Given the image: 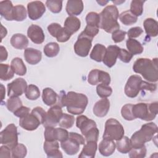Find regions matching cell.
I'll return each instance as SVG.
<instances>
[{"mask_svg":"<svg viewBox=\"0 0 158 158\" xmlns=\"http://www.w3.org/2000/svg\"><path fill=\"white\" fill-rule=\"evenodd\" d=\"M135 73L141 74L148 81L155 83L158 80L157 58L152 60L149 58H139L133 65Z\"/></svg>","mask_w":158,"mask_h":158,"instance_id":"cell-1","label":"cell"},{"mask_svg":"<svg viewBox=\"0 0 158 158\" xmlns=\"http://www.w3.org/2000/svg\"><path fill=\"white\" fill-rule=\"evenodd\" d=\"M118 16V10L115 6H106L99 14V28L109 33L119 30L120 25L117 22Z\"/></svg>","mask_w":158,"mask_h":158,"instance_id":"cell-2","label":"cell"},{"mask_svg":"<svg viewBox=\"0 0 158 158\" xmlns=\"http://www.w3.org/2000/svg\"><path fill=\"white\" fill-rule=\"evenodd\" d=\"M88 103V99L86 95L74 91H69L65 94L63 101L64 107L66 106L67 112L73 115L82 114Z\"/></svg>","mask_w":158,"mask_h":158,"instance_id":"cell-3","label":"cell"},{"mask_svg":"<svg viewBox=\"0 0 158 158\" xmlns=\"http://www.w3.org/2000/svg\"><path fill=\"white\" fill-rule=\"evenodd\" d=\"M158 128L156 123L149 122L143 125L138 131H135L130 139L132 148H140L146 142L150 141L157 133Z\"/></svg>","mask_w":158,"mask_h":158,"instance_id":"cell-4","label":"cell"},{"mask_svg":"<svg viewBox=\"0 0 158 158\" xmlns=\"http://www.w3.org/2000/svg\"><path fill=\"white\" fill-rule=\"evenodd\" d=\"M84 137L75 132H70L69 138L60 142V146L64 151L68 155H75L78 152L80 145L85 144Z\"/></svg>","mask_w":158,"mask_h":158,"instance_id":"cell-5","label":"cell"},{"mask_svg":"<svg viewBox=\"0 0 158 158\" xmlns=\"http://www.w3.org/2000/svg\"><path fill=\"white\" fill-rule=\"evenodd\" d=\"M124 128L116 119L110 118L106 120L102 138L110 140H118L124 136Z\"/></svg>","mask_w":158,"mask_h":158,"instance_id":"cell-6","label":"cell"},{"mask_svg":"<svg viewBox=\"0 0 158 158\" xmlns=\"http://www.w3.org/2000/svg\"><path fill=\"white\" fill-rule=\"evenodd\" d=\"M0 143L11 149L18 144L17 128L14 123L8 125L0 133Z\"/></svg>","mask_w":158,"mask_h":158,"instance_id":"cell-7","label":"cell"},{"mask_svg":"<svg viewBox=\"0 0 158 158\" xmlns=\"http://www.w3.org/2000/svg\"><path fill=\"white\" fill-rule=\"evenodd\" d=\"M144 81L139 75H131L125 86L124 91L126 96L131 98L136 97L140 91L143 90Z\"/></svg>","mask_w":158,"mask_h":158,"instance_id":"cell-8","label":"cell"},{"mask_svg":"<svg viewBox=\"0 0 158 158\" xmlns=\"http://www.w3.org/2000/svg\"><path fill=\"white\" fill-rule=\"evenodd\" d=\"M93 39L81 33L74 44V51L76 54L80 57H86L92 46Z\"/></svg>","mask_w":158,"mask_h":158,"instance_id":"cell-9","label":"cell"},{"mask_svg":"<svg viewBox=\"0 0 158 158\" xmlns=\"http://www.w3.org/2000/svg\"><path fill=\"white\" fill-rule=\"evenodd\" d=\"M132 113L135 118H138L145 121H151L156 117V115L151 112L149 104L144 102H139L133 105Z\"/></svg>","mask_w":158,"mask_h":158,"instance_id":"cell-10","label":"cell"},{"mask_svg":"<svg viewBox=\"0 0 158 158\" xmlns=\"http://www.w3.org/2000/svg\"><path fill=\"white\" fill-rule=\"evenodd\" d=\"M69 133L63 128L53 127H45L44 136L46 141H59L62 142L69 138Z\"/></svg>","mask_w":158,"mask_h":158,"instance_id":"cell-11","label":"cell"},{"mask_svg":"<svg viewBox=\"0 0 158 158\" xmlns=\"http://www.w3.org/2000/svg\"><path fill=\"white\" fill-rule=\"evenodd\" d=\"M62 114L63 112L62 110V107L56 104L54 105L51 108H49L46 112V119L43 124V126L44 127H55L56 126H57V125H58Z\"/></svg>","mask_w":158,"mask_h":158,"instance_id":"cell-12","label":"cell"},{"mask_svg":"<svg viewBox=\"0 0 158 158\" xmlns=\"http://www.w3.org/2000/svg\"><path fill=\"white\" fill-rule=\"evenodd\" d=\"M27 87V81L22 78H17L7 84V96L9 97H19L25 93Z\"/></svg>","mask_w":158,"mask_h":158,"instance_id":"cell-13","label":"cell"},{"mask_svg":"<svg viewBox=\"0 0 158 158\" xmlns=\"http://www.w3.org/2000/svg\"><path fill=\"white\" fill-rule=\"evenodd\" d=\"M88 82L91 85L103 83L109 85L110 83V75L105 72L98 69L91 70L88 76Z\"/></svg>","mask_w":158,"mask_h":158,"instance_id":"cell-14","label":"cell"},{"mask_svg":"<svg viewBox=\"0 0 158 158\" xmlns=\"http://www.w3.org/2000/svg\"><path fill=\"white\" fill-rule=\"evenodd\" d=\"M45 11V5L41 1H31L27 4L28 15L29 18L32 20H36L41 18Z\"/></svg>","mask_w":158,"mask_h":158,"instance_id":"cell-15","label":"cell"},{"mask_svg":"<svg viewBox=\"0 0 158 158\" xmlns=\"http://www.w3.org/2000/svg\"><path fill=\"white\" fill-rule=\"evenodd\" d=\"M41 124L42 123L40 120L31 112L19 120V125L24 130L28 131L36 130Z\"/></svg>","mask_w":158,"mask_h":158,"instance_id":"cell-16","label":"cell"},{"mask_svg":"<svg viewBox=\"0 0 158 158\" xmlns=\"http://www.w3.org/2000/svg\"><path fill=\"white\" fill-rule=\"evenodd\" d=\"M119 50L120 48L116 45H110L106 48L102 62L107 67L110 68L115 64Z\"/></svg>","mask_w":158,"mask_h":158,"instance_id":"cell-17","label":"cell"},{"mask_svg":"<svg viewBox=\"0 0 158 158\" xmlns=\"http://www.w3.org/2000/svg\"><path fill=\"white\" fill-rule=\"evenodd\" d=\"M27 36L35 44H41L44 40V34L43 29L38 25L32 24L27 30Z\"/></svg>","mask_w":158,"mask_h":158,"instance_id":"cell-18","label":"cell"},{"mask_svg":"<svg viewBox=\"0 0 158 158\" xmlns=\"http://www.w3.org/2000/svg\"><path fill=\"white\" fill-rule=\"evenodd\" d=\"M43 149L48 157L62 158V152L59 150V144L57 141H45L43 144Z\"/></svg>","mask_w":158,"mask_h":158,"instance_id":"cell-19","label":"cell"},{"mask_svg":"<svg viewBox=\"0 0 158 158\" xmlns=\"http://www.w3.org/2000/svg\"><path fill=\"white\" fill-rule=\"evenodd\" d=\"M76 126L80 130L83 135H85L91 128L97 127L94 120L83 115H80L77 117Z\"/></svg>","mask_w":158,"mask_h":158,"instance_id":"cell-20","label":"cell"},{"mask_svg":"<svg viewBox=\"0 0 158 158\" xmlns=\"http://www.w3.org/2000/svg\"><path fill=\"white\" fill-rule=\"evenodd\" d=\"M110 108V101L107 98H102L97 101L93 109L94 114L98 117H105Z\"/></svg>","mask_w":158,"mask_h":158,"instance_id":"cell-21","label":"cell"},{"mask_svg":"<svg viewBox=\"0 0 158 158\" xmlns=\"http://www.w3.org/2000/svg\"><path fill=\"white\" fill-rule=\"evenodd\" d=\"M65 9L70 16L78 15L83 10V2L81 0H69Z\"/></svg>","mask_w":158,"mask_h":158,"instance_id":"cell-22","label":"cell"},{"mask_svg":"<svg viewBox=\"0 0 158 158\" xmlns=\"http://www.w3.org/2000/svg\"><path fill=\"white\" fill-rule=\"evenodd\" d=\"M24 58L28 64L35 65L41 61L42 54L38 49L31 48H26L24 51Z\"/></svg>","mask_w":158,"mask_h":158,"instance_id":"cell-23","label":"cell"},{"mask_svg":"<svg viewBox=\"0 0 158 158\" xmlns=\"http://www.w3.org/2000/svg\"><path fill=\"white\" fill-rule=\"evenodd\" d=\"M115 143L114 140L104 139L100 142L98 149L100 154L104 156L112 155L115 150Z\"/></svg>","mask_w":158,"mask_h":158,"instance_id":"cell-24","label":"cell"},{"mask_svg":"<svg viewBox=\"0 0 158 158\" xmlns=\"http://www.w3.org/2000/svg\"><path fill=\"white\" fill-rule=\"evenodd\" d=\"M14 6L10 1L5 0L0 2V14L6 20L12 21Z\"/></svg>","mask_w":158,"mask_h":158,"instance_id":"cell-25","label":"cell"},{"mask_svg":"<svg viewBox=\"0 0 158 158\" xmlns=\"http://www.w3.org/2000/svg\"><path fill=\"white\" fill-rule=\"evenodd\" d=\"M81 27V22L78 18L75 16H69L67 17L64 22V27L72 35L76 33Z\"/></svg>","mask_w":158,"mask_h":158,"instance_id":"cell-26","label":"cell"},{"mask_svg":"<svg viewBox=\"0 0 158 158\" xmlns=\"http://www.w3.org/2000/svg\"><path fill=\"white\" fill-rule=\"evenodd\" d=\"M10 44L15 49H23L28 45V40L23 34L16 33L10 38Z\"/></svg>","mask_w":158,"mask_h":158,"instance_id":"cell-27","label":"cell"},{"mask_svg":"<svg viewBox=\"0 0 158 158\" xmlns=\"http://www.w3.org/2000/svg\"><path fill=\"white\" fill-rule=\"evenodd\" d=\"M143 26L148 36L156 37L158 35V23L152 18H148L144 20Z\"/></svg>","mask_w":158,"mask_h":158,"instance_id":"cell-28","label":"cell"},{"mask_svg":"<svg viewBox=\"0 0 158 158\" xmlns=\"http://www.w3.org/2000/svg\"><path fill=\"white\" fill-rule=\"evenodd\" d=\"M58 94L51 88H45L43 90L42 99L43 102L48 106H51L55 105L57 102Z\"/></svg>","mask_w":158,"mask_h":158,"instance_id":"cell-29","label":"cell"},{"mask_svg":"<svg viewBox=\"0 0 158 158\" xmlns=\"http://www.w3.org/2000/svg\"><path fill=\"white\" fill-rule=\"evenodd\" d=\"M97 148V142L88 141L84 145L78 157L80 158H93L95 157Z\"/></svg>","mask_w":158,"mask_h":158,"instance_id":"cell-30","label":"cell"},{"mask_svg":"<svg viewBox=\"0 0 158 158\" xmlns=\"http://www.w3.org/2000/svg\"><path fill=\"white\" fill-rule=\"evenodd\" d=\"M106 51V48L104 45L99 43L96 44L90 53V58L96 62H101L103 60Z\"/></svg>","mask_w":158,"mask_h":158,"instance_id":"cell-31","label":"cell"},{"mask_svg":"<svg viewBox=\"0 0 158 158\" xmlns=\"http://www.w3.org/2000/svg\"><path fill=\"white\" fill-rule=\"evenodd\" d=\"M10 67L14 72L17 75L23 76L27 73V67L22 59L19 57L14 58L10 62Z\"/></svg>","mask_w":158,"mask_h":158,"instance_id":"cell-32","label":"cell"},{"mask_svg":"<svg viewBox=\"0 0 158 158\" xmlns=\"http://www.w3.org/2000/svg\"><path fill=\"white\" fill-rule=\"evenodd\" d=\"M126 46L132 55L141 54L144 48L140 42L133 38H128L126 41Z\"/></svg>","mask_w":158,"mask_h":158,"instance_id":"cell-33","label":"cell"},{"mask_svg":"<svg viewBox=\"0 0 158 158\" xmlns=\"http://www.w3.org/2000/svg\"><path fill=\"white\" fill-rule=\"evenodd\" d=\"M115 147L118 152L122 154H127L132 148L130 139L125 136L116 141Z\"/></svg>","mask_w":158,"mask_h":158,"instance_id":"cell-34","label":"cell"},{"mask_svg":"<svg viewBox=\"0 0 158 158\" xmlns=\"http://www.w3.org/2000/svg\"><path fill=\"white\" fill-rule=\"evenodd\" d=\"M27 18V10L23 5H17L14 7L12 19L13 20L21 22Z\"/></svg>","mask_w":158,"mask_h":158,"instance_id":"cell-35","label":"cell"},{"mask_svg":"<svg viewBox=\"0 0 158 158\" xmlns=\"http://www.w3.org/2000/svg\"><path fill=\"white\" fill-rule=\"evenodd\" d=\"M120 22L125 25H131L137 22L138 17L134 15L130 10H125L122 12L119 16Z\"/></svg>","mask_w":158,"mask_h":158,"instance_id":"cell-36","label":"cell"},{"mask_svg":"<svg viewBox=\"0 0 158 158\" xmlns=\"http://www.w3.org/2000/svg\"><path fill=\"white\" fill-rule=\"evenodd\" d=\"M60 51L59 45L55 42H51L45 45L43 49L44 54L48 57L56 56Z\"/></svg>","mask_w":158,"mask_h":158,"instance_id":"cell-37","label":"cell"},{"mask_svg":"<svg viewBox=\"0 0 158 158\" xmlns=\"http://www.w3.org/2000/svg\"><path fill=\"white\" fill-rule=\"evenodd\" d=\"M14 72L8 64H0V79L3 81L9 80L14 77Z\"/></svg>","mask_w":158,"mask_h":158,"instance_id":"cell-38","label":"cell"},{"mask_svg":"<svg viewBox=\"0 0 158 158\" xmlns=\"http://www.w3.org/2000/svg\"><path fill=\"white\" fill-rule=\"evenodd\" d=\"M144 1L133 0L130 4V11L136 17L141 16L143 12V4Z\"/></svg>","mask_w":158,"mask_h":158,"instance_id":"cell-39","label":"cell"},{"mask_svg":"<svg viewBox=\"0 0 158 158\" xmlns=\"http://www.w3.org/2000/svg\"><path fill=\"white\" fill-rule=\"evenodd\" d=\"M75 118L73 115L63 113L58 125L63 128H70L74 124Z\"/></svg>","mask_w":158,"mask_h":158,"instance_id":"cell-40","label":"cell"},{"mask_svg":"<svg viewBox=\"0 0 158 158\" xmlns=\"http://www.w3.org/2000/svg\"><path fill=\"white\" fill-rule=\"evenodd\" d=\"M22 106V102L19 97H10L6 102V107L8 110L14 112Z\"/></svg>","mask_w":158,"mask_h":158,"instance_id":"cell-41","label":"cell"},{"mask_svg":"<svg viewBox=\"0 0 158 158\" xmlns=\"http://www.w3.org/2000/svg\"><path fill=\"white\" fill-rule=\"evenodd\" d=\"M25 94L27 99L30 100H36L40 96V91L36 85H30L27 86Z\"/></svg>","mask_w":158,"mask_h":158,"instance_id":"cell-42","label":"cell"},{"mask_svg":"<svg viewBox=\"0 0 158 158\" xmlns=\"http://www.w3.org/2000/svg\"><path fill=\"white\" fill-rule=\"evenodd\" d=\"M11 151L12 157L13 158L25 157L27 153L26 146L22 143H18L13 149H11Z\"/></svg>","mask_w":158,"mask_h":158,"instance_id":"cell-43","label":"cell"},{"mask_svg":"<svg viewBox=\"0 0 158 158\" xmlns=\"http://www.w3.org/2000/svg\"><path fill=\"white\" fill-rule=\"evenodd\" d=\"M96 92L98 95L102 98H107L110 96L112 93V89L109 85L100 83L96 86Z\"/></svg>","mask_w":158,"mask_h":158,"instance_id":"cell-44","label":"cell"},{"mask_svg":"<svg viewBox=\"0 0 158 158\" xmlns=\"http://www.w3.org/2000/svg\"><path fill=\"white\" fill-rule=\"evenodd\" d=\"M46 5L48 9L54 14L59 13L62 8V1L59 0H48Z\"/></svg>","mask_w":158,"mask_h":158,"instance_id":"cell-45","label":"cell"},{"mask_svg":"<svg viewBox=\"0 0 158 158\" xmlns=\"http://www.w3.org/2000/svg\"><path fill=\"white\" fill-rule=\"evenodd\" d=\"M86 22L87 25H90L99 28L100 17L99 14L95 12H90L86 16Z\"/></svg>","mask_w":158,"mask_h":158,"instance_id":"cell-46","label":"cell"},{"mask_svg":"<svg viewBox=\"0 0 158 158\" xmlns=\"http://www.w3.org/2000/svg\"><path fill=\"white\" fill-rule=\"evenodd\" d=\"M146 148L145 145L140 148H132L128 152L129 157L130 158H142L144 157L146 155Z\"/></svg>","mask_w":158,"mask_h":158,"instance_id":"cell-47","label":"cell"},{"mask_svg":"<svg viewBox=\"0 0 158 158\" xmlns=\"http://www.w3.org/2000/svg\"><path fill=\"white\" fill-rule=\"evenodd\" d=\"M133 105V104H127L122 107L121 115L122 117L126 120L131 121L135 119L132 113Z\"/></svg>","mask_w":158,"mask_h":158,"instance_id":"cell-48","label":"cell"},{"mask_svg":"<svg viewBox=\"0 0 158 158\" xmlns=\"http://www.w3.org/2000/svg\"><path fill=\"white\" fill-rule=\"evenodd\" d=\"M72 35L67 31L64 27H61L56 35L55 38L57 41L60 43H64L67 41L71 37Z\"/></svg>","mask_w":158,"mask_h":158,"instance_id":"cell-49","label":"cell"},{"mask_svg":"<svg viewBox=\"0 0 158 158\" xmlns=\"http://www.w3.org/2000/svg\"><path fill=\"white\" fill-rule=\"evenodd\" d=\"M99 130L96 127H94L89 130L85 135V138L86 142L88 141H94L97 142L98 140V137H99Z\"/></svg>","mask_w":158,"mask_h":158,"instance_id":"cell-50","label":"cell"},{"mask_svg":"<svg viewBox=\"0 0 158 158\" xmlns=\"http://www.w3.org/2000/svg\"><path fill=\"white\" fill-rule=\"evenodd\" d=\"M99 28L95 27L90 25H86L85 30L81 32L83 35L86 36L93 39V38L99 33Z\"/></svg>","mask_w":158,"mask_h":158,"instance_id":"cell-51","label":"cell"},{"mask_svg":"<svg viewBox=\"0 0 158 158\" xmlns=\"http://www.w3.org/2000/svg\"><path fill=\"white\" fill-rule=\"evenodd\" d=\"M133 56V55H132L128 51H127L125 49L120 48L118 57L121 61L125 63H128L131 61Z\"/></svg>","mask_w":158,"mask_h":158,"instance_id":"cell-52","label":"cell"},{"mask_svg":"<svg viewBox=\"0 0 158 158\" xmlns=\"http://www.w3.org/2000/svg\"><path fill=\"white\" fill-rule=\"evenodd\" d=\"M31 112L33 113L35 115H36L37 117L41 122V123L43 124V123L45 121L46 116V111L41 107H36L33 109V110H31Z\"/></svg>","mask_w":158,"mask_h":158,"instance_id":"cell-53","label":"cell"},{"mask_svg":"<svg viewBox=\"0 0 158 158\" xmlns=\"http://www.w3.org/2000/svg\"><path fill=\"white\" fill-rule=\"evenodd\" d=\"M127 33L125 31L118 30L112 33V40L115 43H118L122 42L125 38Z\"/></svg>","mask_w":158,"mask_h":158,"instance_id":"cell-54","label":"cell"},{"mask_svg":"<svg viewBox=\"0 0 158 158\" xmlns=\"http://www.w3.org/2000/svg\"><path fill=\"white\" fill-rule=\"evenodd\" d=\"M143 32V30L140 27H135L130 28L127 32L129 38H135L139 36Z\"/></svg>","mask_w":158,"mask_h":158,"instance_id":"cell-55","label":"cell"},{"mask_svg":"<svg viewBox=\"0 0 158 158\" xmlns=\"http://www.w3.org/2000/svg\"><path fill=\"white\" fill-rule=\"evenodd\" d=\"M29 113H30V109L27 107L22 106L19 109H18L16 111H15L14 112V114L16 117L21 118L27 115Z\"/></svg>","mask_w":158,"mask_h":158,"instance_id":"cell-56","label":"cell"},{"mask_svg":"<svg viewBox=\"0 0 158 158\" xmlns=\"http://www.w3.org/2000/svg\"><path fill=\"white\" fill-rule=\"evenodd\" d=\"M61 27V25L57 23H52L48 25V30L50 35L55 38L56 33Z\"/></svg>","mask_w":158,"mask_h":158,"instance_id":"cell-57","label":"cell"},{"mask_svg":"<svg viewBox=\"0 0 158 158\" xmlns=\"http://www.w3.org/2000/svg\"><path fill=\"white\" fill-rule=\"evenodd\" d=\"M11 157H12L11 149L6 145L1 146L0 147V157L10 158Z\"/></svg>","mask_w":158,"mask_h":158,"instance_id":"cell-58","label":"cell"},{"mask_svg":"<svg viewBox=\"0 0 158 158\" xmlns=\"http://www.w3.org/2000/svg\"><path fill=\"white\" fill-rule=\"evenodd\" d=\"M0 54H1V55H0L1 62L7 60V56H8V53H7L6 49L3 46H1V47H0Z\"/></svg>","mask_w":158,"mask_h":158,"instance_id":"cell-59","label":"cell"},{"mask_svg":"<svg viewBox=\"0 0 158 158\" xmlns=\"http://www.w3.org/2000/svg\"><path fill=\"white\" fill-rule=\"evenodd\" d=\"M7 30L5 27H3L2 25H1V40L3 39L4 37H5L7 35Z\"/></svg>","mask_w":158,"mask_h":158,"instance_id":"cell-60","label":"cell"},{"mask_svg":"<svg viewBox=\"0 0 158 158\" xmlns=\"http://www.w3.org/2000/svg\"><path fill=\"white\" fill-rule=\"evenodd\" d=\"M1 99H4V97H5V89H4V86L1 84Z\"/></svg>","mask_w":158,"mask_h":158,"instance_id":"cell-61","label":"cell"},{"mask_svg":"<svg viewBox=\"0 0 158 158\" xmlns=\"http://www.w3.org/2000/svg\"><path fill=\"white\" fill-rule=\"evenodd\" d=\"M109 1H97V2L98 4H99L101 6H105V4H106Z\"/></svg>","mask_w":158,"mask_h":158,"instance_id":"cell-62","label":"cell"}]
</instances>
